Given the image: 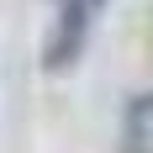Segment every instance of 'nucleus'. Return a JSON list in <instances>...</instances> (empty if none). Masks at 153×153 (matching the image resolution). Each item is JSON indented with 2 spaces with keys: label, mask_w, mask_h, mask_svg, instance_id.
<instances>
[{
  "label": "nucleus",
  "mask_w": 153,
  "mask_h": 153,
  "mask_svg": "<svg viewBox=\"0 0 153 153\" xmlns=\"http://www.w3.org/2000/svg\"><path fill=\"white\" fill-rule=\"evenodd\" d=\"M100 0H63V32L48 42V63L63 69V63H74V53L85 48V27H90V11Z\"/></svg>",
  "instance_id": "obj_1"
}]
</instances>
